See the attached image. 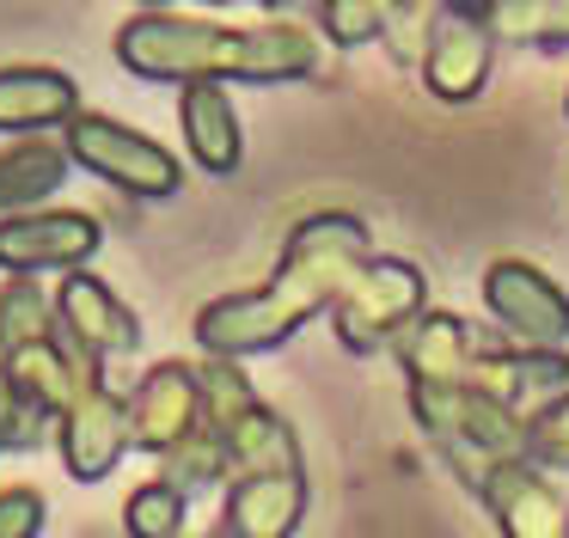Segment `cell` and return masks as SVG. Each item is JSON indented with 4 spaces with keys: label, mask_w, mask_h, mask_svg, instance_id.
Here are the masks:
<instances>
[{
    "label": "cell",
    "mask_w": 569,
    "mask_h": 538,
    "mask_svg": "<svg viewBox=\"0 0 569 538\" xmlns=\"http://www.w3.org/2000/svg\"><path fill=\"white\" fill-rule=\"evenodd\" d=\"M563 117H569V92H563Z\"/></svg>",
    "instance_id": "obj_31"
},
{
    "label": "cell",
    "mask_w": 569,
    "mask_h": 538,
    "mask_svg": "<svg viewBox=\"0 0 569 538\" xmlns=\"http://www.w3.org/2000/svg\"><path fill=\"white\" fill-rule=\"evenodd\" d=\"M178 129H184L190 166H202V178H233L246 166V129H239L233 92L214 80L184 86L178 92Z\"/></svg>",
    "instance_id": "obj_16"
},
{
    "label": "cell",
    "mask_w": 569,
    "mask_h": 538,
    "mask_svg": "<svg viewBox=\"0 0 569 538\" xmlns=\"http://www.w3.org/2000/svg\"><path fill=\"white\" fill-rule=\"evenodd\" d=\"M392 349H398V367H405L410 386H466L471 367H478L471 325L459 312H441V306H422Z\"/></svg>",
    "instance_id": "obj_14"
},
{
    "label": "cell",
    "mask_w": 569,
    "mask_h": 538,
    "mask_svg": "<svg viewBox=\"0 0 569 538\" xmlns=\"http://www.w3.org/2000/svg\"><path fill=\"white\" fill-rule=\"evenodd\" d=\"M50 520V501L31 484H7L0 489V538H38Z\"/></svg>",
    "instance_id": "obj_26"
},
{
    "label": "cell",
    "mask_w": 569,
    "mask_h": 538,
    "mask_svg": "<svg viewBox=\"0 0 569 538\" xmlns=\"http://www.w3.org/2000/svg\"><path fill=\"white\" fill-rule=\"evenodd\" d=\"M160 477H166L172 489H184V496L221 489V484H227V459H221V447H214V428L202 422L190 440H178V447L160 459Z\"/></svg>",
    "instance_id": "obj_23"
},
{
    "label": "cell",
    "mask_w": 569,
    "mask_h": 538,
    "mask_svg": "<svg viewBox=\"0 0 569 538\" xmlns=\"http://www.w3.org/2000/svg\"><path fill=\"white\" fill-rule=\"evenodd\" d=\"M62 147L80 171H92L99 183H111L123 196H141V202H166L184 183V166H178L172 147H160L153 134L104 117V110H80L62 129Z\"/></svg>",
    "instance_id": "obj_3"
},
{
    "label": "cell",
    "mask_w": 569,
    "mask_h": 538,
    "mask_svg": "<svg viewBox=\"0 0 569 538\" xmlns=\"http://www.w3.org/2000/svg\"><path fill=\"white\" fill-rule=\"evenodd\" d=\"M50 440V416L19 391V379L0 361V452H38Z\"/></svg>",
    "instance_id": "obj_24"
},
{
    "label": "cell",
    "mask_w": 569,
    "mask_h": 538,
    "mask_svg": "<svg viewBox=\"0 0 569 538\" xmlns=\"http://www.w3.org/2000/svg\"><path fill=\"white\" fill-rule=\"evenodd\" d=\"M7 361V373L19 379V391H26L31 404H38L43 416H62L68 404H74V391L80 386H92V379H104L92 361H80L74 349L62 342V330H50L43 342H26V349H13V355H0Z\"/></svg>",
    "instance_id": "obj_18"
},
{
    "label": "cell",
    "mask_w": 569,
    "mask_h": 538,
    "mask_svg": "<svg viewBox=\"0 0 569 538\" xmlns=\"http://www.w3.org/2000/svg\"><path fill=\"white\" fill-rule=\"evenodd\" d=\"M429 306V276H422L410 257H380L356 269L343 293L331 306V330L349 355H380L405 337V325Z\"/></svg>",
    "instance_id": "obj_4"
},
{
    "label": "cell",
    "mask_w": 569,
    "mask_h": 538,
    "mask_svg": "<svg viewBox=\"0 0 569 538\" xmlns=\"http://www.w3.org/2000/svg\"><path fill=\"white\" fill-rule=\"evenodd\" d=\"M184 520H190V496L172 489L166 477L129 489V501H123V532L129 538H190Z\"/></svg>",
    "instance_id": "obj_22"
},
{
    "label": "cell",
    "mask_w": 569,
    "mask_h": 538,
    "mask_svg": "<svg viewBox=\"0 0 569 538\" xmlns=\"http://www.w3.org/2000/svg\"><path fill=\"white\" fill-rule=\"evenodd\" d=\"M56 452H62L74 484H104L123 465V452H136L129 447V398L104 379L80 386L74 404L56 416Z\"/></svg>",
    "instance_id": "obj_9"
},
{
    "label": "cell",
    "mask_w": 569,
    "mask_h": 538,
    "mask_svg": "<svg viewBox=\"0 0 569 538\" xmlns=\"http://www.w3.org/2000/svg\"><path fill=\"white\" fill-rule=\"evenodd\" d=\"M117 61L148 86H288L319 73V31L300 19L221 24L197 12H136L117 31Z\"/></svg>",
    "instance_id": "obj_2"
},
{
    "label": "cell",
    "mask_w": 569,
    "mask_h": 538,
    "mask_svg": "<svg viewBox=\"0 0 569 538\" xmlns=\"http://www.w3.org/2000/svg\"><path fill=\"white\" fill-rule=\"evenodd\" d=\"M136 12H178V0H136Z\"/></svg>",
    "instance_id": "obj_28"
},
{
    "label": "cell",
    "mask_w": 569,
    "mask_h": 538,
    "mask_svg": "<svg viewBox=\"0 0 569 538\" xmlns=\"http://www.w3.org/2000/svg\"><path fill=\"white\" fill-rule=\"evenodd\" d=\"M496 68V31L483 19V7H435L429 19V43H422V92L441 104H471L483 98Z\"/></svg>",
    "instance_id": "obj_6"
},
{
    "label": "cell",
    "mask_w": 569,
    "mask_h": 538,
    "mask_svg": "<svg viewBox=\"0 0 569 538\" xmlns=\"http://www.w3.org/2000/svg\"><path fill=\"white\" fill-rule=\"evenodd\" d=\"M373 257L368 220L349 215V208H319V215L295 220L282 239L270 281L258 288L221 293L197 312V342L202 355H221V361H251V355H270L295 337L300 325H312L319 312H331L337 293L356 281V269Z\"/></svg>",
    "instance_id": "obj_1"
},
{
    "label": "cell",
    "mask_w": 569,
    "mask_h": 538,
    "mask_svg": "<svg viewBox=\"0 0 569 538\" xmlns=\"http://www.w3.org/2000/svg\"><path fill=\"white\" fill-rule=\"evenodd\" d=\"M496 43H520V49H569V0H490L483 7Z\"/></svg>",
    "instance_id": "obj_19"
},
{
    "label": "cell",
    "mask_w": 569,
    "mask_h": 538,
    "mask_svg": "<svg viewBox=\"0 0 569 538\" xmlns=\"http://www.w3.org/2000/svg\"><path fill=\"white\" fill-rule=\"evenodd\" d=\"M214 428V447L227 459V484L233 477H288V471H307V452H300V435L282 410H270L263 398H246L239 410L209 416Z\"/></svg>",
    "instance_id": "obj_11"
},
{
    "label": "cell",
    "mask_w": 569,
    "mask_h": 538,
    "mask_svg": "<svg viewBox=\"0 0 569 538\" xmlns=\"http://www.w3.org/2000/svg\"><path fill=\"white\" fill-rule=\"evenodd\" d=\"M527 422V465L539 471H569V391H557L551 404L520 416Z\"/></svg>",
    "instance_id": "obj_25"
},
{
    "label": "cell",
    "mask_w": 569,
    "mask_h": 538,
    "mask_svg": "<svg viewBox=\"0 0 569 538\" xmlns=\"http://www.w3.org/2000/svg\"><path fill=\"white\" fill-rule=\"evenodd\" d=\"M56 330V300L43 293L38 276H7L0 281V355L43 342Z\"/></svg>",
    "instance_id": "obj_21"
},
{
    "label": "cell",
    "mask_w": 569,
    "mask_h": 538,
    "mask_svg": "<svg viewBox=\"0 0 569 538\" xmlns=\"http://www.w3.org/2000/svg\"><path fill=\"white\" fill-rule=\"evenodd\" d=\"M209 7H239V0H209Z\"/></svg>",
    "instance_id": "obj_30"
},
{
    "label": "cell",
    "mask_w": 569,
    "mask_h": 538,
    "mask_svg": "<svg viewBox=\"0 0 569 538\" xmlns=\"http://www.w3.org/2000/svg\"><path fill=\"white\" fill-rule=\"evenodd\" d=\"M56 330H62L68 349H74L80 361H92L99 373H104V361H123V355L141 349V318L129 312L92 269H68V276L56 281Z\"/></svg>",
    "instance_id": "obj_7"
},
{
    "label": "cell",
    "mask_w": 569,
    "mask_h": 538,
    "mask_svg": "<svg viewBox=\"0 0 569 538\" xmlns=\"http://www.w3.org/2000/svg\"><path fill=\"white\" fill-rule=\"evenodd\" d=\"M263 12H270V19H295L300 7H319V0H258Z\"/></svg>",
    "instance_id": "obj_27"
},
{
    "label": "cell",
    "mask_w": 569,
    "mask_h": 538,
    "mask_svg": "<svg viewBox=\"0 0 569 538\" xmlns=\"http://www.w3.org/2000/svg\"><path fill=\"white\" fill-rule=\"evenodd\" d=\"M104 245V227L87 208H31L0 220V269L7 276H43V269H87Z\"/></svg>",
    "instance_id": "obj_8"
},
{
    "label": "cell",
    "mask_w": 569,
    "mask_h": 538,
    "mask_svg": "<svg viewBox=\"0 0 569 538\" xmlns=\"http://www.w3.org/2000/svg\"><path fill=\"white\" fill-rule=\"evenodd\" d=\"M435 7H490V0H435Z\"/></svg>",
    "instance_id": "obj_29"
},
{
    "label": "cell",
    "mask_w": 569,
    "mask_h": 538,
    "mask_svg": "<svg viewBox=\"0 0 569 538\" xmlns=\"http://www.w3.org/2000/svg\"><path fill=\"white\" fill-rule=\"evenodd\" d=\"M483 306L508 349H563L569 342V293L527 257H496L483 269Z\"/></svg>",
    "instance_id": "obj_5"
},
{
    "label": "cell",
    "mask_w": 569,
    "mask_h": 538,
    "mask_svg": "<svg viewBox=\"0 0 569 538\" xmlns=\"http://www.w3.org/2000/svg\"><path fill=\"white\" fill-rule=\"evenodd\" d=\"M478 501L490 508L502 538H569V501L557 496V484L527 459H502L483 471Z\"/></svg>",
    "instance_id": "obj_12"
},
{
    "label": "cell",
    "mask_w": 569,
    "mask_h": 538,
    "mask_svg": "<svg viewBox=\"0 0 569 538\" xmlns=\"http://www.w3.org/2000/svg\"><path fill=\"white\" fill-rule=\"evenodd\" d=\"M197 428H202L197 361H153L129 391V447L148 452V459H166Z\"/></svg>",
    "instance_id": "obj_10"
},
{
    "label": "cell",
    "mask_w": 569,
    "mask_h": 538,
    "mask_svg": "<svg viewBox=\"0 0 569 538\" xmlns=\"http://www.w3.org/2000/svg\"><path fill=\"white\" fill-rule=\"evenodd\" d=\"M80 117V80L68 68H43V61H13L0 68V134H62Z\"/></svg>",
    "instance_id": "obj_13"
},
{
    "label": "cell",
    "mask_w": 569,
    "mask_h": 538,
    "mask_svg": "<svg viewBox=\"0 0 569 538\" xmlns=\"http://www.w3.org/2000/svg\"><path fill=\"white\" fill-rule=\"evenodd\" d=\"M410 0H319V37L331 49H368V43H386L392 24L405 19Z\"/></svg>",
    "instance_id": "obj_20"
},
{
    "label": "cell",
    "mask_w": 569,
    "mask_h": 538,
    "mask_svg": "<svg viewBox=\"0 0 569 538\" xmlns=\"http://www.w3.org/2000/svg\"><path fill=\"white\" fill-rule=\"evenodd\" d=\"M209 538H221V532H209Z\"/></svg>",
    "instance_id": "obj_32"
},
{
    "label": "cell",
    "mask_w": 569,
    "mask_h": 538,
    "mask_svg": "<svg viewBox=\"0 0 569 538\" xmlns=\"http://www.w3.org/2000/svg\"><path fill=\"white\" fill-rule=\"evenodd\" d=\"M68 171H74V159H68L62 134H19V141H0V220L50 208V196L68 183Z\"/></svg>",
    "instance_id": "obj_17"
},
{
    "label": "cell",
    "mask_w": 569,
    "mask_h": 538,
    "mask_svg": "<svg viewBox=\"0 0 569 538\" xmlns=\"http://www.w3.org/2000/svg\"><path fill=\"white\" fill-rule=\"evenodd\" d=\"M312 484L307 471L288 477H233L221 501V538H295L307 520Z\"/></svg>",
    "instance_id": "obj_15"
}]
</instances>
